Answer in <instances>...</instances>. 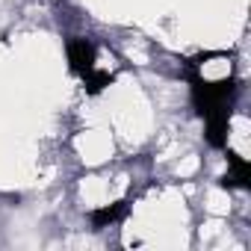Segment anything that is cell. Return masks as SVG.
<instances>
[{
	"label": "cell",
	"mask_w": 251,
	"mask_h": 251,
	"mask_svg": "<svg viewBox=\"0 0 251 251\" xmlns=\"http://www.w3.org/2000/svg\"><path fill=\"white\" fill-rule=\"evenodd\" d=\"M74 151L86 163V169H100V166H106L112 160L115 139L103 127H89V130H80L74 136Z\"/></svg>",
	"instance_id": "6da1fadb"
}]
</instances>
